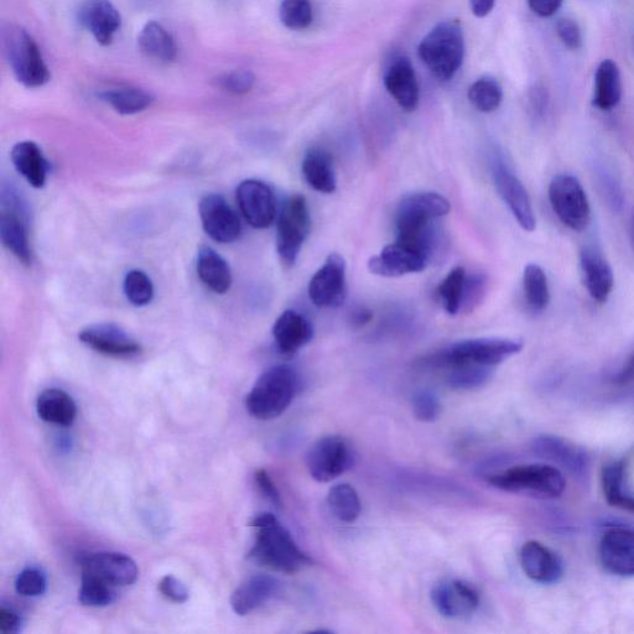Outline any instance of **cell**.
Listing matches in <instances>:
<instances>
[{"mask_svg":"<svg viewBox=\"0 0 634 634\" xmlns=\"http://www.w3.org/2000/svg\"><path fill=\"white\" fill-rule=\"evenodd\" d=\"M10 157H12L14 168L28 181V184L35 189L44 187L48 179L49 164L38 144L30 140L20 142L14 145Z\"/></svg>","mask_w":634,"mask_h":634,"instance_id":"28","label":"cell"},{"mask_svg":"<svg viewBox=\"0 0 634 634\" xmlns=\"http://www.w3.org/2000/svg\"><path fill=\"white\" fill-rule=\"evenodd\" d=\"M280 582L269 575L249 578L233 592L231 606L238 616H246L278 595Z\"/></svg>","mask_w":634,"mask_h":634,"instance_id":"27","label":"cell"},{"mask_svg":"<svg viewBox=\"0 0 634 634\" xmlns=\"http://www.w3.org/2000/svg\"><path fill=\"white\" fill-rule=\"evenodd\" d=\"M48 587L46 576L38 568H27L15 580V591L23 597H38L45 594Z\"/></svg>","mask_w":634,"mask_h":634,"instance_id":"47","label":"cell"},{"mask_svg":"<svg viewBox=\"0 0 634 634\" xmlns=\"http://www.w3.org/2000/svg\"><path fill=\"white\" fill-rule=\"evenodd\" d=\"M384 86L389 95L407 112H414L419 106V85L412 62L399 56L388 66L384 74Z\"/></svg>","mask_w":634,"mask_h":634,"instance_id":"23","label":"cell"},{"mask_svg":"<svg viewBox=\"0 0 634 634\" xmlns=\"http://www.w3.org/2000/svg\"><path fill=\"white\" fill-rule=\"evenodd\" d=\"M492 173L498 194L506 202L519 226L524 231L533 232L537 227V221H535L532 202H530L526 187L501 160H496L493 163Z\"/></svg>","mask_w":634,"mask_h":634,"instance_id":"13","label":"cell"},{"mask_svg":"<svg viewBox=\"0 0 634 634\" xmlns=\"http://www.w3.org/2000/svg\"><path fill=\"white\" fill-rule=\"evenodd\" d=\"M496 0H470L472 13L477 18H485L495 8Z\"/></svg>","mask_w":634,"mask_h":634,"instance_id":"54","label":"cell"},{"mask_svg":"<svg viewBox=\"0 0 634 634\" xmlns=\"http://www.w3.org/2000/svg\"><path fill=\"white\" fill-rule=\"evenodd\" d=\"M549 201L555 215L570 230L581 232L591 222V207L584 187L571 175H558L549 185Z\"/></svg>","mask_w":634,"mask_h":634,"instance_id":"9","label":"cell"},{"mask_svg":"<svg viewBox=\"0 0 634 634\" xmlns=\"http://www.w3.org/2000/svg\"><path fill=\"white\" fill-rule=\"evenodd\" d=\"M450 202L436 192H419L405 197L397 211L398 242L431 256L436 247L433 222L448 215Z\"/></svg>","mask_w":634,"mask_h":634,"instance_id":"2","label":"cell"},{"mask_svg":"<svg viewBox=\"0 0 634 634\" xmlns=\"http://www.w3.org/2000/svg\"><path fill=\"white\" fill-rule=\"evenodd\" d=\"M36 410L44 422L59 426H70L77 417L75 400L61 389H46L41 393Z\"/></svg>","mask_w":634,"mask_h":634,"instance_id":"32","label":"cell"},{"mask_svg":"<svg viewBox=\"0 0 634 634\" xmlns=\"http://www.w3.org/2000/svg\"><path fill=\"white\" fill-rule=\"evenodd\" d=\"M355 464L351 445L342 436H324L311 446L306 465L315 481L326 483L336 480Z\"/></svg>","mask_w":634,"mask_h":634,"instance_id":"10","label":"cell"},{"mask_svg":"<svg viewBox=\"0 0 634 634\" xmlns=\"http://www.w3.org/2000/svg\"><path fill=\"white\" fill-rule=\"evenodd\" d=\"M310 300L317 308H339L347 296L346 262L339 253H331L309 284Z\"/></svg>","mask_w":634,"mask_h":634,"instance_id":"12","label":"cell"},{"mask_svg":"<svg viewBox=\"0 0 634 634\" xmlns=\"http://www.w3.org/2000/svg\"><path fill=\"white\" fill-rule=\"evenodd\" d=\"M431 601L441 616L450 620H466L480 606V595L469 582L446 580L434 587Z\"/></svg>","mask_w":634,"mask_h":634,"instance_id":"14","label":"cell"},{"mask_svg":"<svg viewBox=\"0 0 634 634\" xmlns=\"http://www.w3.org/2000/svg\"><path fill=\"white\" fill-rule=\"evenodd\" d=\"M123 288L129 303L137 308L149 305L154 299L152 280L142 270L133 269L128 272L124 278Z\"/></svg>","mask_w":634,"mask_h":634,"instance_id":"43","label":"cell"},{"mask_svg":"<svg viewBox=\"0 0 634 634\" xmlns=\"http://www.w3.org/2000/svg\"><path fill=\"white\" fill-rule=\"evenodd\" d=\"M79 22L103 46L111 45L122 27L121 13L111 0H83Z\"/></svg>","mask_w":634,"mask_h":634,"instance_id":"21","label":"cell"},{"mask_svg":"<svg viewBox=\"0 0 634 634\" xmlns=\"http://www.w3.org/2000/svg\"><path fill=\"white\" fill-rule=\"evenodd\" d=\"M0 238L3 246L24 265L31 264L27 210L22 197L13 189L3 190L0 213Z\"/></svg>","mask_w":634,"mask_h":634,"instance_id":"11","label":"cell"},{"mask_svg":"<svg viewBox=\"0 0 634 634\" xmlns=\"http://www.w3.org/2000/svg\"><path fill=\"white\" fill-rule=\"evenodd\" d=\"M140 51L155 61L169 64L178 57V46L173 36L158 22H149L144 25L138 36Z\"/></svg>","mask_w":634,"mask_h":634,"instance_id":"33","label":"cell"},{"mask_svg":"<svg viewBox=\"0 0 634 634\" xmlns=\"http://www.w3.org/2000/svg\"><path fill=\"white\" fill-rule=\"evenodd\" d=\"M600 183L608 205H610L613 210H620L623 205V196L620 185H618L616 181L606 173L602 175Z\"/></svg>","mask_w":634,"mask_h":634,"instance_id":"51","label":"cell"},{"mask_svg":"<svg viewBox=\"0 0 634 634\" xmlns=\"http://www.w3.org/2000/svg\"><path fill=\"white\" fill-rule=\"evenodd\" d=\"M299 389L298 374L289 366H275L265 371L246 399L248 413L258 420L280 417L293 402Z\"/></svg>","mask_w":634,"mask_h":634,"instance_id":"4","label":"cell"},{"mask_svg":"<svg viewBox=\"0 0 634 634\" xmlns=\"http://www.w3.org/2000/svg\"><path fill=\"white\" fill-rule=\"evenodd\" d=\"M372 319V313L370 310L361 308L355 311L352 316V324L358 327L368 324Z\"/></svg>","mask_w":634,"mask_h":634,"instance_id":"56","label":"cell"},{"mask_svg":"<svg viewBox=\"0 0 634 634\" xmlns=\"http://www.w3.org/2000/svg\"><path fill=\"white\" fill-rule=\"evenodd\" d=\"M280 22L290 30H305L313 23V5L310 0H283L279 8Z\"/></svg>","mask_w":634,"mask_h":634,"instance_id":"42","label":"cell"},{"mask_svg":"<svg viewBox=\"0 0 634 634\" xmlns=\"http://www.w3.org/2000/svg\"><path fill=\"white\" fill-rule=\"evenodd\" d=\"M98 98L122 116H133L153 105L152 93L138 87H116L98 93Z\"/></svg>","mask_w":634,"mask_h":634,"instance_id":"35","label":"cell"},{"mask_svg":"<svg viewBox=\"0 0 634 634\" xmlns=\"http://www.w3.org/2000/svg\"><path fill=\"white\" fill-rule=\"evenodd\" d=\"M580 265L584 284L591 298L606 303L612 293L615 278L611 265L599 249L585 247L580 254Z\"/></svg>","mask_w":634,"mask_h":634,"instance_id":"25","label":"cell"},{"mask_svg":"<svg viewBox=\"0 0 634 634\" xmlns=\"http://www.w3.org/2000/svg\"><path fill=\"white\" fill-rule=\"evenodd\" d=\"M197 274L201 282L216 294H226L231 289L232 273L220 254L211 247H201L197 256Z\"/></svg>","mask_w":634,"mask_h":634,"instance_id":"30","label":"cell"},{"mask_svg":"<svg viewBox=\"0 0 634 634\" xmlns=\"http://www.w3.org/2000/svg\"><path fill=\"white\" fill-rule=\"evenodd\" d=\"M533 449L535 454L564 467L573 474L584 475L589 469V456L585 450L558 436H539L534 440Z\"/></svg>","mask_w":634,"mask_h":634,"instance_id":"24","label":"cell"},{"mask_svg":"<svg viewBox=\"0 0 634 634\" xmlns=\"http://www.w3.org/2000/svg\"><path fill=\"white\" fill-rule=\"evenodd\" d=\"M239 210L246 221L258 230L272 226L277 217V204L272 189L263 181L246 180L238 186Z\"/></svg>","mask_w":634,"mask_h":634,"instance_id":"17","label":"cell"},{"mask_svg":"<svg viewBox=\"0 0 634 634\" xmlns=\"http://www.w3.org/2000/svg\"><path fill=\"white\" fill-rule=\"evenodd\" d=\"M79 339L91 350L114 358H132L142 353V346L126 331L114 324H96L80 332Z\"/></svg>","mask_w":634,"mask_h":634,"instance_id":"19","label":"cell"},{"mask_svg":"<svg viewBox=\"0 0 634 634\" xmlns=\"http://www.w3.org/2000/svg\"><path fill=\"white\" fill-rule=\"evenodd\" d=\"M495 367L466 365L450 368L448 383L456 391H474L490 381Z\"/></svg>","mask_w":634,"mask_h":634,"instance_id":"40","label":"cell"},{"mask_svg":"<svg viewBox=\"0 0 634 634\" xmlns=\"http://www.w3.org/2000/svg\"><path fill=\"white\" fill-rule=\"evenodd\" d=\"M634 379V353L630 360L626 363V366L622 368V371L618 373L616 378L617 383H628Z\"/></svg>","mask_w":634,"mask_h":634,"instance_id":"55","label":"cell"},{"mask_svg":"<svg viewBox=\"0 0 634 634\" xmlns=\"http://www.w3.org/2000/svg\"><path fill=\"white\" fill-rule=\"evenodd\" d=\"M256 482L259 490H261L263 496L267 498L270 503L274 504L275 507H282V498H280L278 488L275 487L267 471L258 470L256 472Z\"/></svg>","mask_w":634,"mask_h":634,"instance_id":"50","label":"cell"},{"mask_svg":"<svg viewBox=\"0 0 634 634\" xmlns=\"http://www.w3.org/2000/svg\"><path fill=\"white\" fill-rule=\"evenodd\" d=\"M488 280L485 274H472L465 280L460 311L465 314L474 313L482 304L487 294Z\"/></svg>","mask_w":634,"mask_h":634,"instance_id":"44","label":"cell"},{"mask_svg":"<svg viewBox=\"0 0 634 634\" xmlns=\"http://www.w3.org/2000/svg\"><path fill=\"white\" fill-rule=\"evenodd\" d=\"M524 295L530 308L542 313L550 301L547 275L538 264H528L523 274Z\"/></svg>","mask_w":634,"mask_h":634,"instance_id":"37","label":"cell"},{"mask_svg":"<svg viewBox=\"0 0 634 634\" xmlns=\"http://www.w3.org/2000/svg\"><path fill=\"white\" fill-rule=\"evenodd\" d=\"M303 175L306 183L321 194L336 191V174L331 155L319 148L306 152L303 160Z\"/></svg>","mask_w":634,"mask_h":634,"instance_id":"31","label":"cell"},{"mask_svg":"<svg viewBox=\"0 0 634 634\" xmlns=\"http://www.w3.org/2000/svg\"><path fill=\"white\" fill-rule=\"evenodd\" d=\"M529 8L539 17H552L558 12L563 0H528Z\"/></svg>","mask_w":634,"mask_h":634,"instance_id":"53","label":"cell"},{"mask_svg":"<svg viewBox=\"0 0 634 634\" xmlns=\"http://www.w3.org/2000/svg\"><path fill=\"white\" fill-rule=\"evenodd\" d=\"M602 491L612 507L634 513V495L628 487L625 461H613L602 470Z\"/></svg>","mask_w":634,"mask_h":634,"instance_id":"29","label":"cell"},{"mask_svg":"<svg viewBox=\"0 0 634 634\" xmlns=\"http://www.w3.org/2000/svg\"><path fill=\"white\" fill-rule=\"evenodd\" d=\"M117 597L116 587L82 571L79 600L83 606L106 607L112 605Z\"/></svg>","mask_w":634,"mask_h":634,"instance_id":"39","label":"cell"},{"mask_svg":"<svg viewBox=\"0 0 634 634\" xmlns=\"http://www.w3.org/2000/svg\"><path fill=\"white\" fill-rule=\"evenodd\" d=\"M200 217L207 236L215 242L233 243L241 237V221L221 195L210 194L201 200Z\"/></svg>","mask_w":634,"mask_h":634,"instance_id":"15","label":"cell"},{"mask_svg":"<svg viewBox=\"0 0 634 634\" xmlns=\"http://www.w3.org/2000/svg\"><path fill=\"white\" fill-rule=\"evenodd\" d=\"M5 55L15 79L27 88L43 87L51 79L48 65L33 36L19 25L3 30Z\"/></svg>","mask_w":634,"mask_h":634,"instance_id":"7","label":"cell"},{"mask_svg":"<svg viewBox=\"0 0 634 634\" xmlns=\"http://www.w3.org/2000/svg\"><path fill=\"white\" fill-rule=\"evenodd\" d=\"M311 231V217L305 197L291 196L284 202L277 223V251L285 267H293Z\"/></svg>","mask_w":634,"mask_h":634,"instance_id":"8","label":"cell"},{"mask_svg":"<svg viewBox=\"0 0 634 634\" xmlns=\"http://www.w3.org/2000/svg\"><path fill=\"white\" fill-rule=\"evenodd\" d=\"M466 272L462 267H456L446 275L438 288L440 303L449 315L460 313L462 295H464Z\"/></svg>","mask_w":634,"mask_h":634,"instance_id":"41","label":"cell"},{"mask_svg":"<svg viewBox=\"0 0 634 634\" xmlns=\"http://www.w3.org/2000/svg\"><path fill=\"white\" fill-rule=\"evenodd\" d=\"M429 257L419 249L402 242L384 247L379 256L368 261V269L383 278H398L410 273H420L428 265Z\"/></svg>","mask_w":634,"mask_h":634,"instance_id":"16","label":"cell"},{"mask_svg":"<svg viewBox=\"0 0 634 634\" xmlns=\"http://www.w3.org/2000/svg\"><path fill=\"white\" fill-rule=\"evenodd\" d=\"M327 503L331 512L339 521L353 523L361 514V501L358 493L348 483H340L330 488Z\"/></svg>","mask_w":634,"mask_h":634,"instance_id":"36","label":"cell"},{"mask_svg":"<svg viewBox=\"0 0 634 634\" xmlns=\"http://www.w3.org/2000/svg\"><path fill=\"white\" fill-rule=\"evenodd\" d=\"M467 95L471 105L482 113L495 112L503 100L502 87L493 77H481L472 83Z\"/></svg>","mask_w":634,"mask_h":634,"instance_id":"38","label":"cell"},{"mask_svg":"<svg viewBox=\"0 0 634 634\" xmlns=\"http://www.w3.org/2000/svg\"><path fill=\"white\" fill-rule=\"evenodd\" d=\"M216 85L231 95H246L256 85V76L248 70L230 71L218 76Z\"/></svg>","mask_w":634,"mask_h":634,"instance_id":"45","label":"cell"},{"mask_svg":"<svg viewBox=\"0 0 634 634\" xmlns=\"http://www.w3.org/2000/svg\"><path fill=\"white\" fill-rule=\"evenodd\" d=\"M22 617L12 608L2 606L0 608V632L4 634H15L22 631Z\"/></svg>","mask_w":634,"mask_h":634,"instance_id":"52","label":"cell"},{"mask_svg":"<svg viewBox=\"0 0 634 634\" xmlns=\"http://www.w3.org/2000/svg\"><path fill=\"white\" fill-rule=\"evenodd\" d=\"M488 483L498 490L554 500L563 496L566 480L554 465L529 464L514 466L488 477Z\"/></svg>","mask_w":634,"mask_h":634,"instance_id":"6","label":"cell"},{"mask_svg":"<svg viewBox=\"0 0 634 634\" xmlns=\"http://www.w3.org/2000/svg\"><path fill=\"white\" fill-rule=\"evenodd\" d=\"M631 239H632V243H633V247H634V217H633V221H632V225H631Z\"/></svg>","mask_w":634,"mask_h":634,"instance_id":"57","label":"cell"},{"mask_svg":"<svg viewBox=\"0 0 634 634\" xmlns=\"http://www.w3.org/2000/svg\"><path fill=\"white\" fill-rule=\"evenodd\" d=\"M622 83L620 69L612 60L602 61L597 67L594 88V106L601 111H610L620 103Z\"/></svg>","mask_w":634,"mask_h":634,"instance_id":"34","label":"cell"},{"mask_svg":"<svg viewBox=\"0 0 634 634\" xmlns=\"http://www.w3.org/2000/svg\"><path fill=\"white\" fill-rule=\"evenodd\" d=\"M523 350V342L511 339H472L456 342V344L434 353L424 360V365L433 368H454L457 366L476 365L496 367L509 357L518 355Z\"/></svg>","mask_w":634,"mask_h":634,"instance_id":"3","label":"cell"},{"mask_svg":"<svg viewBox=\"0 0 634 634\" xmlns=\"http://www.w3.org/2000/svg\"><path fill=\"white\" fill-rule=\"evenodd\" d=\"M158 587L161 594L175 604H185L189 600V591H187L186 586L174 576H164Z\"/></svg>","mask_w":634,"mask_h":634,"instance_id":"49","label":"cell"},{"mask_svg":"<svg viewBox=\"0 0 634 634\" xmlns=\"http://www.w3.org/2000/svg\"><path fill=\"white\" fill-rule=\"evenodd\" d=\"M524 574L538 584L552 585L563 579V561L552 549L537 540L524 543L519 553Z\"/></svg>","mask_w":634,"mask_h":634,"instance_id":"22","label":"cell"},{"mask_svg":"<svg viewBox=\"0 0 634 634\" xmlns=\"http://www.w3.org/2000/svg\"><path fill=\"white\" fill-rule=\"evenodd\" d=\"M418 54L431 74L441 82L454 79L465 56V39L457 22L439 23L419 44Z\"/></svg>","mask_w":634,"mask_h":634,"instance_id":"5","label":"cell"},{"mask_svg":"<svg viewBox=\"0 0 634 634\" xmlns=\"http://www.w3.org/2000/svg\"><path fill=\"white\" fill-rule=\"evenodd\" d=\"M556 33L566 48L578 50L582 44L581 30L573 19H560L556 24Z\"/></svg>","mask_w":634,"mask_h":634,"instance_id":"48","label":"cell"},{"mask_svg":"<svg viewBox=\"0 0 634 634\" xmlns=\"http://www.w3.org/2000/svg\"><path fill=\"white\" fill-rule=\"evenodd\" d=\"M249 526L258 529L248 559L278 573L293 575L313 564V559L303 552L293 537L272 513H261Z\"/></svg>","mask_w":634,"mask_h":634,"instance_id":"1","label":"cell"},{"mask_svg":"<svg viewBox=\"0 0 634 634\" xmlns=\"http://www.w3.org/2000/svg\"><path fill=\"white\" fill-rule=\"evenodd\" d=\"M414 417L424 423H433L439 419L441 403L434 392L423 389L414 394L412 399Z\"/></svg>","mask_w":634,"mask_h":634,"instance_id":"46","label":"cell"},{"mask_svg":"<svg viewBox=\"0 0 634 634\" xmlns=\"http://www.w3.org/2000/svg\"><path fill=\"white\" fill-rule=\"evenodd\" d=\"M602 566L618 578H634V530L611 528L600 540Z\"/></svg>","mask_w":634,"mask_h":634,"instance_id":"18","label":"cell"},{"mask_svg":"<svg viewBox=\"0 0 634 634\" xmlns=\"http://www.w3.org/2000/svg\"><path fill=\"white\" fill-rule=\"evenodd\" d=\"M273 336L280 353L290 356L313 340L314 327L305 316L287 310L275 321Z\"/></svg>","mask_w":634,"mask_h":634,"instance_id":"26","label":"cell"},{"mask_svg":"<svg viewBox=\"0 0 634 634\" xmlns=\"http://www.w3.org/2000/svg\"><path fill=\"white\" fill-rule=\"evenodd\" d=\"M81 570L96 576L113 587L133 585L138 579V566L132 558L121 553H93L82 555Z\"/></svg>","mask_w":634,"mask_h":634,"instance_id":"20","label":"cell"}]
</instances>
